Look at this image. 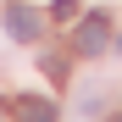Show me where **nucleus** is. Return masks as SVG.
<instances>
[{
	"mask_svg": "<svg viewBox=\"0 0 122 122\" xmlns=\"http://www.w3.org/2000/svg\"><path fill=\"white\" fill-rule=\"evenodd\" d=\"M50 17H56V22H72V17H78V0H56Z\"/></svg>",
	"mask_w": 122,
	"mask_h": 122,
	"instance_id": "20e7f679",
	"label": "nucleus"
},
{
	"mask_svg": "<svg viewBox=\"0 0 122 122\" xmlns=\"http://www.w3.org/2000/svg\"><path fill=\"white\" fill-rule=\"evenodd\" d=\"M106 122H122V111H117V117H106Z\"/></svg>",
	"mask_w": 122,
	"mask_h": 122,
	"instance_id": "423d86ee",
	"label": "nucleus"
},
{
	"mask_svg": "<svg viewBox=\"0 0 122 122\" xmlns=\"http://www.w3.org/2000/svg\"><path fill=\"white\" fill-rule=\"evenodd\" d=\"M106 39H111V22H106V11H94L83 28H78V56H100L106 50Z\"/></svg>",
	"mask_w": 122,
	"mask_h": 122,
	"instance_id": "7ed1b4c3",
	"label": "nucleus"
},
{
	"mask_svg": "<svg viewBox=\"0 0 122 122\" xmlns=\"http://www.w3.org/2000/svg\"><path fill=\"white\" fill-rule=\"evenodd\" d=\"M6 33L22 39V45H33V39L45 33V17H39L33 6H6Z\"/></svg>",
	"mask_w": 122,
	"mask_h": 122,
	"instance_id": "f257e3e1",
	"label": "nucleus"
},
{
	"mask_svg": "<svg viewBox=\"0 0 122 122\" xmlns=\"http://www.w3.org/2000/svg\"><path fill=\"white\" fill-rule=\"evenodd\" d=\"M39 67H45L50 78H61V72H67V61H61V56H39Z\"/></svg>",
	"mask_w": 122,
	"mask_h": 122,
	"instance_id": "39448f33",
	"label": "nucleus"
},
{
	"mask_svg": "<svg viewBox=\"0 0 122 122\" xmlns=\"http://www.w3.org/2000/svg\"><path fill=\"white\" fill-rule=\"evenodd\" d=\"M11 122H56V100H45V94H17V100H11Z\"/></svg>",
	"mask_w": 122,
	"mask_h": 122,
	"instance_id": "f03ea898",
	"label": "nucleus"
}]
</instances>
